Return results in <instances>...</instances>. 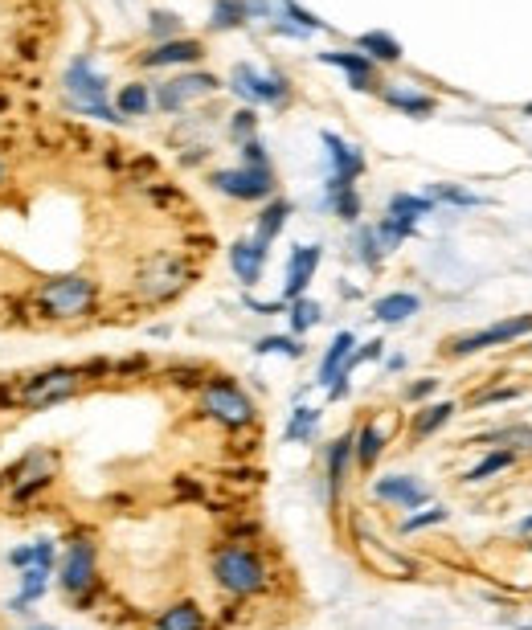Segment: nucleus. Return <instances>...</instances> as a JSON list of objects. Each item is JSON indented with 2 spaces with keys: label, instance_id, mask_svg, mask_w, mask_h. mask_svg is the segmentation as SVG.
Returning a JSON list of instances; mask_svg holds the SVG:
<instances>
[{
  "label": "nucleus",
  "instance_id": "39",
  "mask_svg": "<svg viewBox=\"0 0 532 630\" xmlns=\"http://www.w3.org/2000/svg\"><path fill=\"white\" fill-rule=\"evenodd\" d=\"M357 258H361L369 270H377V266H381L385 250H381V238H377V230H357Z\"/></svg>",
  "mask_w": 532,
  "mask_h": 630
},
{
  "label": "nucleus",
  "instance_id": "6",
  "mask_svg": "<svg viewBox=\"0 0 532 630\" xmlns=\"http://www.w3.org/2000/svg\"><path fill=\"white\" fill-rule=\"evenodd\" d=\"M62 590L78 602V606H86L91 602V594H95V585H99V569H95V545L91 540H74L70 545V553L62 557Z\"/></svg>",
  "mask_w": 532,
  "mask_h": 630
},
{
  "label": "nucleus",
  "instance_id": "47",
  "mask_svg": "<svg viewBox=\"0 0 532 630\" xmlns=\"http://www.w3.org/2000/svg\"><path fill=\"white\" fill-rule=\"evenodd\" d=\"M242 164H246V168H271V164H266V148H262L258 140H246V144H242Z\"/></svg>",
  "mask_w": 532,
  "mask_h": 630
},
{
  "label": "nucleus",
  "instance_id": "53",
  "mask_svg": "<svg viewBox=\"0 0 532 630\" xmlns=\"http://www.w3.org/2000/svg\"><path fill=\"white\" fill-rule=\"evenodd\" d=\"M524 115H528V119H532V103H524Z\"/></svg>",
  "mask_w": 532,
  "mask_h": 630
},
{
  "label": "nucleus",
  "instance_id": "18",
  "mask_svg": "<svg viewBox=\"0 0 532 630\" xmlns=\"http://www.w3.org/2000/svg\"><path fill=\"white\" fill-rule=\"evenodd\" d=\"M230 266H234V275H238V283L242 287H254L258 279H262V266H266V246L254 238H242V242H234L230 246Z\"/></svg>",
  "mask_w": 532,
  "mask_h": 630
},
{
  "label": "nucleus",
  "instance_id": "36",
  "mask_svg": "<svg viewBox=\"0 0 532 630\" xmlns=\"http://www.w3.org/2000/svg\"><path fill=\"white\" fill-rule=\"evenodd\" d=\"M447 520H451V508L430 504V508H422V512H414V516H406V520H402V536L422 532V528H434V524H447Z\"/></svg>",
  "mask_w": 532,
  "mask_h": 630
},
{
  "label": "nucleus",
  "instance_id": "29",
  "mask_svg": "<svg viewBox=\"0 0 532 630\" xmlns=\"http://www.w3.org/2000/svg\"><path fill=\"white\" fill-rule=\"evenodd\" d=\"M287 315H291V332L303 336V332H312V328L324 320V307H320L316 299L303 295V299H291V303H287Z\"/></svg>",
  "mask_w": 532,
  "mask_h": 630
},
{
  "label": "nucleus",
  "instance_id": "14",
  "mask_svg": "<svg viewBox=\"0 0 532 630\" xmlns=\"http://www.w3.org/2000/svg\"><path fill=\"white\" fill-rule=\"evenodd\" d=\"M373 495H377V500H385V504L406 508V512H414V508L430 504V491H426L414 475H385V479H377V483H373Z\"/></svg>",
  "mask_w": 532,
  "mask_h": 630
},
{
  "label": "nucleus",
  "instance_id": "10",
  "mask_svg": "<svg viewBox=\"0 0 532 630\" xmlns=\"http://www.w3.org/2000/svg\"><path fill=\"white\" fill-rule=\"evenodd\" d=\"M520 336H532V315H516V320H500L492 328H479L471 336H459L447 344V356H475L483 348H496V344H512Z\"/></svg>",
  "mask_w": 532,
  "mask_h": 630
},
{
  "label": "nucleus",
  "instance_id": "51",
  "mask_svg": "<svg viewBox=\"0 0 532 630\" xmlns=\"http://www.w3.org/2000/svg\"><path fill=\"white\" fill-rule=\"evenodd\" d=\"M246 13H254V17H271V5H266V0H246Z\"/></svg>",
  "mask_w": 532,
  "mask_h": 630
},
{
  "label": "nucleus",
  "instance_id": "34",
  "mask_svg": "<svg viewBox=\"0 0 532 630\" xmlns=\"http://www.w3.org/2000/svg\"><path fill=\"white\" fill-rule=\"evenodd\" d=\"M483 442H508V450H516V455H532V426H504L483 434Z\"/></svg>",
  "mask_w": 532,
  "mask_h": 630
},
{
  "label": "nucleus",
  "instance_id": "42",
  "mask_svg": "<svg viewBox=\"0 0 532 630\" xmlns=\"http://www.w3.org/2000/svg\"><path fill=\"white\" fill-rule=\"evenodd\" d=\"M168 377H172V385H181V389H197V385H205V381H209L201 365H172V369H168Z\"/></svg>",
  "mask_w": 532,
  "mask_h": 630
},
{
  "label": "nucleus",
  "instance_id": "11",
  "mask_svg": "<svg viewBox=\"0 0 532 630\" xmlns=\"http://www.w3.org/2000/svg\"><path fill=\"white\" fill-rule=\"evenodd\" d=\"M209 90H217V78H213V74H181V78L156 86V107H160V111H181L189 99L209 95Z\"/></svg>",
  "mask_w": 532,
  "mask_h": 630
},
{
  "label": "nucleus",
  "instance_id": "17",
  "mask_svg": "<svg viewBox=\"0 0 532 630\" xmlns=\"http://www.w3.org/2000/svg\"><path fill=\"white\" fill-rule=\"evenodd\" d=\"M320 62L340 66V70L348 74V86H352V90H373V86H377V66H373L365 54H352V50H328V54H320Z\"/></svg>",
  "mask_w": 532,
  "mask_h": 630
},
{
  "label": "nucleus",
  "instance_id": "54",
  "mask_svg": "<svg viewBox=\"0 0 532 630\" xmlns=\"http://www.w3.org/2000/svg\"><path fill=\"white\" fill-rule=\"evenodd\" d=\"M33 630H54V626H33Z\"/></svg>",
  "mask_w": 532,
  "mask_h": 630
},
{
  "label": "nucleus",
  "instance_id": "21",
  "mask_svg": "<svg viewBox=\"0 0 532 630\" xmlns=\"http://www.w3.org/2000/svg\"><path fill=\"white\" fill-rule=\"evenodd\" d=\"M381 99H385L393 111H406V115H414V119H426V115H434V107H438L430 95H418V90H410V86H385Z\"/></svg>",
  "mask_w": 532,
  "mask_h": 630
},
{
  "label": "nucleus",
  "instance_id": "45",
  "mask_svg": "<svg viewBox=\"0 0 532 630\" xmlns=\"http://www.w3.org/2000/svg\"><path fill=\"white\" fill-rule=\"evenodd\" d=\"M283 13H287V17H291V21L299 25V29H307V33H316V29H324V21H320V17H312V13H307V9H299V5H295V0H283Z\"/></svg>",
  "mask_w": 532,
  "mask_h": 630
},
{
  "label": "nucleus",
  "instance_id": "50",
  "mask_svg": "<svg viewBox=\"0 0 532 630\" xmlns=\"http://www.w3.org/2000/svg\"><path fill=\"white\" fill-rule=\"evenodd\" d=\"M9 565H17V569H29V565H33V545H25V549H13V553H9Z\"/></svg>",
  "mask_w": 532,
  "mask_h": 630
},
{
  "label": "nucleus",
  "instance_id": "24",
  "mask_svg": "<svg viewBox=\"0 0 532 630\" xmlns=\"http://www.w3.org/2000/svg\"><path fill=\"white\" fill-rule=\"evenodd\" d=\"M46 590H50V569L46 565L21 569V594L13 598V614H25V606L37 602V598H46Z\"/></svg>",
  "mask_w": 532,
  "mask_h": 630
},
{
  "label": "nucleus",
  "instance_id": "30",
  "mask_svg": "<svg viewBox=\"0 0 532 630\" xmlns=\"http://www.w3.org/2000/svg\"><path fill=\"white\" fill-rule=\"evenodd\" d=\"M516 459H520V455H516V450L500 446V450H492V455H487L483 463H475V467H471V471H467L463 479H467V483H483V479H492V475H500V471L516 467Z\"/></svg>",
  "mask_w": 532,
  "mask_h": 630
},
{
  "label": "nucleus",
  "instance_id": "33",
  "mask_svg": "<svg viewBox=\"0 0 532 630\" xmlns=\"http://www.w3.org/2000/svg\"><path fill=\"white\" fill-rule=\"evenodd\" d=\"M246 21H250L246 0H213V17H209L213 29H238Z\"/></svg>",
  "mask_w": 532,
  "mask_h": 630
},
{
  "label": "nucleus",
  "instance_id": "2",
  "mask_svg": "<svg viewBox=\"0 0 532 630\" xmlns=\"http://www.w3.org/2000/svg\"><path fill=\"white\" fill-rule=\"evenodd\" d=\"M82 381H86L82 365H54V369H41L33 377H21L17 389L0 385V401L5 405L13 401V405H21V410H50V405L70 401L82 389Z\"/></svg>",
  "mask_w": 532,
  "mask_h": 630
},
{
  "label": "nucleus",
  "instance_id": "19",
  "mask_svg": "<svg viewBox=\"0 0 532 630\" xmlns=\"http://www.w3.org/2000/svg\"><path fill=\"white\" fill-rule=\"evenodd\" d=\"M352 348H357V336L352 332H336L332 336V344H328V352H324V360H320V385H332L336 377H348V356H352Z\"/></svg>",
  "mask_w": 532,
  "mask_h": 630
},
{
  "label": "nucleus",
  "instance_id": "25",
  "mask_svg": "<svg viewBox=\"0 0 532 630\" xmlns=\"http://www.w3.org/2000/svg\"><path fill=\"white\" fill-rule=\"evenodd\" d=\"M156 630H205V614L197 602H176L156 618Z\"/></svg>",
  "mask_w": 532,
  "mask_h": 630
},
{
  "label": "nucleus",
  "instance_id": "35",
  "mask_svg": "<svg viewBox=\"0 0 532 630\" xmlns=\"http://www.w3.org/2000/svg\"><path fill=\"white\" fill-rule=\"evenodd\" d=\"M328 205L336 209L340 221H357V217H361V197H357V189H352V185L328 189Z\"/></svg>",
  "mask_w": 532,
  "mask_h": 630
},
{
  "label": "nucleus",
  "instance_id": "52",
  "mask_svg": "<svg viewBox=\"0 0 532 630\" xmlns=\"http://www.w3.org/2000/svg\"><path fill=\"white\" fill-rule=\"evenodd\" d=\"M520 532H524V536H532V516H524V520H520Z\"/></svg>",
  "mask_w": 532,
  "mask_h": 630
},
{
  "label": "nucleus",
  "instance_id": "38",
  "mask_svg": "<svg viewBox=\"0 0 532 630\" xmlns=\"http://www.w3.org/2000/svg\"><path fill=\"white\" fill-rule=\"evenodd\" d=\"M414 234V225H406V221H397V217H385L381 225H377V238H381V250L389 254V250H397L406 238Z\"/></svg>",
  "mask_w": 532,
  "mask_h": 630
},
{
  "label": "nucleus",
  "instance_id": "49",
  "mask_svg": "<svg viewBox=\"0 0 532 630\" xmlns=\"http://www.w3.org/2000/svg\"><path fill=\"white\" fill-rule=\"evenodd\" d=\"M54 557H58L54 540H37V545H33V565H46V569H54Z\"/></svg>",
  "mask_w": 532,
  "mask_h": 630
},
{
  "label": "nucleus",
  "instance_id": "7",
  "mask_svg": "<svg viewBox=\"0 0 532 630\" xmlns=\"http://www.w3.org/2000/svg\"><path fill=\"white\" fill-rule=\"evenodd\" d=\"M209 185L217 193H226L234 201H266L275 193V172L271 168H221L209 176Z\"/></svg>",
  "mask_w": 532,
  "mask_h": 630
},
{
  "label": "nucleus",
  "instance_id": "4",
  "mask_svg": "<svg viewBox=\"0 0 532 630\" xmlns=\"http://www.w3.org/2000/svg\"><path fill=\"white\" fill-rule=\"evenodd\" d=\"M213 577H217V585L226 594H234V598H250V594H262L266 590V565H262V557L254 553V549H246V545H226V549H217L213 553Z\"/></svg>",
  "mask_w": 532,
  "mask_h": 630
},
{
  "label": "nucleus",
  "instance_id": "5",
  "mask_svg": "<svg viewBox=\"0 0 532 630\" xmlns=\"http://www.w3.org/2000/svg\"><path fill=\"white\" fill-rule=\"evenodd\" d=\"M66 99L78 115H95V119H107V123H119L123 115L107 103V78L91 66V58H74L70 70H66Z\"/></svg>",
  "mask_w": 532,
  "mask_h": 630
},
{
  "label": "nucleus",
  "instance_id": "12",
  "mask_svg": "<svg viewBox=\"0 0 532 630\" xmlns=\"http://www.w3.org/2000/svg\"><path fill=\"white\" fill-rule=\"evenodd\" d=\"M205 58V45L197 37H172V41H156L148 54H140V66L160 70V66H193Z\"/></svg>",
  "mask_w": 532,
  "mask_h": 630
},
{
  "label": "nucleus",
  "instance_id": "23",
  "mask_svg": "<svg viewBox=\"0 0 532 630\" xmlns=\"http://www.w3.org/2000/svg\"><path fill=\"white\" fill-rule=\"evenodd\" d=\"M357 50L369 58V62H402V45H397V37H389V33H381V29H369V33H361L357 37Z\"/></svg>",
  "mask_w": 532,
  "mask_h": 630
},
{
  "label": "nucleus",
  "instance_id": "37",
  "mask_svg": "<svg viewBox=\"0 0 532 630\" xmlns=\"http://www.w3.org/2000/svg\"><path fill=\"white\" fill-rule=\"evenodd\" d=\"M430 201H447V205H459V209H479V205H483L479 193H467V189H459V185H434V189H430Z\"/></svg>",
  "mask_w": 532,
  "mask_h": 630
},
{
  "label": "nucleus",
  "instance_id": "22",
  "mask_svg": "<svg viewBox=\"0 0 532 630\" xmlns=\"http://www.w3.org/2000/svg\"><path fill=\"white\" fill-rule=\"evenodd\" d=\"M455 414H459V405H455V401H434V405H422V410L414 414V422H410V434H414V438H430V434H438L442 426H447Z\"/></svg>",
  "mask_w": 532,
  "mask_h": 630
},
{
  "label": "nucleus",
  "instance_id": "9",
  "mask_svg": "<svg viewBox=\"0 0 532 630\" xmlns=\"http://www.w3.org/2000/svg\"><path fill=\"white\" fill-rule=\"evenodd\" d=\"M230 86H234V95H242L246 103H275V107H283V103L291 99V86H287L283 74H258V70L246 66V62L234 66Z\"/></svg>",
  "mask_w": 532,
  "mask_h": 630
},
{
  "label": "nucleus",
  "instance_id": "32",
  "mask_svg": "<svg viewBox=\"0 0 532 630\" xmlns=\"http://www.w3.org/2000/svg\"><path fill=\"white\" fill-rule=\"evenodd\" d=\"M381 450H385V434H381V426H377V422H365V426L357 430V463L369 471V467L381 459Z\"/></svg>",
  "mask_w": 532,
  "mask_h": 630
},
{
  "label": "nucleus",
  "instance_id": "41",
  "mask_svg": "<svg viewBox=\"0 0 532 630\" xmlns=\"http://www.w3.org/2000/svg\"><path fill=\"white\" fill-rule=\"evenodd\" d=\"M254 352H283V356L299 360V356H303V344H299L295 336H262V340L254 344Z\"/></svg>",
  "mask_w": 532,
  "mask_h": 630
},
{
  "label": "nucleus",
  "instance_id": "8",
  "mask_svg": "<svg viewBox=\"0 0 532 630\" xmlns=\"http://www.w3.org/2000/svg\"><path fill=\"white\" fill-rule=\"evenodd\" d=\"M58 471V455L54 450H29V455L9 471V483H13V504H29L37 491H46L50 479Z\"/></svg>",
  "mask_w": 532,
  "mask_h": 630
},
{
  "label": "nucleus",
  "instance_id": "44",
  "mask_svg": "<svg viewBox=\"0 0 532 630\" xmlns=\"http://www.w3.org/2000/svg\"><path fill=\"white\" fill-rule=\"evenodd\" d=\"M524 389L520 385H504V389H487V393H475L471 405H504V401H516Z\"/></svg>",
  "mask_w": 532,
  "mask_h": 630
},
{
  "label": "nucleus",
  "instance_id": "43",
  "mask_svg": "<svg viewBox=\"0 0 532 630\" xmlns=\"http://www.w3.org/2000/svg\"><path fill=\"white\" fill-rule=\"evenodd\" d=\"M254 131H258V115L246 107V111H238L234 119H230V135L238 144H246V140H254Z\"/></svg>",
  "mask_w": 532,
  "mask_h": 630
},
{
  "label": "nucleus",
  "instance_id": "13",
  "mask_svg": "<svg viewBox=\"0 0 532 630\" xmlns=\"http://www.w3.org/2000/svg\"><path fill=\"white\" fill-rule=\"evenodd\" d=\"M320 140H324V148H328V156H332V180H328V189H344V185H352V180H357V176L365 172V156H361V148L344 144L340 135H332V131H324Z\"/></svg>",
  "mask_w": 532,
  "mask_h": 630
},
{
  "label": "nucleus",
  "instance_id": "28",
  "mask_svg": "<svg viewBox=\"0 0 532 630\" xmlns=\"http://www.w3.org/2000/svg\"><path fill=\"white\" fill-rule=\"evenodd\" d=\"M320 410H312V405H299V410L287 418V430H283V438L287 442H312L316 438V430H320Z\"/></svg>",
  "mask_w": 532,
  "mask_h": 630
},
{
  "label": "nucleus",
  "instance_id": "15",
  "mask_svg": "<svg viewBox=\"0 0 532 630\" xmlns=\"http://www.w3.org/2000/svg\"><path fill=\"white\" fill-rule=\"evenodd\" d=\"M357 459V434H340L328 450H324V467H328V504L340 500V491L348 483V467Z\"/></svg>",
  "mask_w": 532,
  "mask_h": 630
},
{
  "label": "nucleus",
  "instance_id": "46",
  "mask_svg": "<svg viewBox=\"0 0 532 630\" xmlns=\"http://www.w3.org/2000/svg\"><path fill=\"white\" fill-rule=\"evenodd\" d=\"M381 352H385V340H369L361 352H352L348 356V377H352V369H357V365H365V360H381Z\"/></svg>",
  "mask_w": 532,
  "mask_h": 630
},
{
  "label": "nucleus",
  "instance_id": "31",
  "mask_svg": "<svg viewBox=\"0 0 532 630\" xmlns=\"http://www.w3.org/2000/svg\"><path fill=\"white\" fill-rule=\"evenodd\" d=\"M434 213V201L430 197H414V193H397L393 201H389V217H397V221H406V225H414L418 217H430Z\"/></svg>",
  "mask_w": 532,
  "mask_h": 630
},
{
  "label": "nucleus",
  "instance_id": "1",
  "mask_svg": "<svg viewBox=\"0 0 532 630\" xmlns=\"http://www.w3.org/2000/svg\"><path fill=\"white\" fill-rule=\"evenodd\" d=\"M58 41V0H0V119L25 115L33 107Z\"/></svg>",
  "mask_w": 532,
  "mask_h": 630
},
{
  "label": "nucleus",
  "instance_id": "16",
  "mask_svg": "<svg viewBox=\"0 0 532 630\" xmlns=\"http://www.w3.org/2000/svg\"><path fill=\"white\" fill-rule=\"evenodd\" d=\"M320 258H324L320 246H295V250H291L287 283H283V299H287V303H291V299H303V291H307V283H312Z\"/></svg>",
  "mask_w": 532,
  "mask_h": 630
},
{
  "label": "nucleus",
  "instance_id": "48",
  "mask_svg": "<svg viewBox=\"0 0 532 630\" xmlns=\"http://www.w3.org/2000/svg\"><path fill=\"white\" fill-rule=\"evenodd\" d=\"M430 393H438V377H422V381L406 385V401H426Z\"/></svg>",
  "mask_w": 532,
  "mask_h": 630
},
{
  "label": "nucleus",
  "instance_id": "55",
  "mask_svg": "<svg viewBox=\"0 0 532 630\" xmlns=\"http://www.w3.org/2000/svg\"><path fill=\"white\" fill-rule=\"evenodd\" d=\"M528 549H532V540H528Z\"/></svg>",
  "mask_w": 532,
  "mask_h": 630
},
{
  "label": "nucleus",
  "instance_id": "26",
  "mask_svg": "<svg viewBox=\"0 0 532 630\" xmlns=\"http://www.w3.org/2000/svg\"><path fill=\"white\" fill-rule=\"evenodd\" d=\"M287 217H291V201H283V197H275L271 205H266L262 213H258V242L262 246H271L279 234H283V225H287Z\"/></svg>",
  "mask_w": 532,
  "mask_h": 630
},
{
  "label": "nucleus",
  "instance_id": "20",
  "mask_svg": "<svg viewBox=\"0 0 532 630\" xmlns=\"http://www.w3.org/2000/svg\"><path fill=\"white\" fill-rule=\"evenodd\" d=\"M418 311H422V299H418V295L393 291V295H381V299L373 303V320H381V324H406L410 315H418Z\"/></svg>",
  "mask_w": 532,
  "mask_h": 630
},
{
  "label": "nucleus",
  "instance_id": "27",
  "mask_svg": "<svg viewBox=\"0 0 532 630\" xmlns=\"http://www.w3.org/2000/svg\"><path fill=\"white\" fill-rule=\"evenodd\" d=\"M115 111H119V115H131V119L148 115V111H152V95H148V86H144V82H127V86H119Z\"/></svg>",
  "mask_w": 532,
  "mask_h": 630
},
{
  "label": "nucleus",
  "instance_id": "40",
  "mask_svg": "<svg viewBox=\"0 0 532 630\" xmlns=\"http://www.w3.org/2000/svg\"><path fill=\"white\" fill-rule=\"evenodd\" d=\"M148 29H152L156 41H172V37H181V17L168 13V9H156V13L148 17Z\"/></svg>",
  "mask_w": 532,
  "mask_h": 630
},
{
  "label": "nucleus",
  "instance_id": "3",
  "mask_svg": "<svg viewBox=\"0 0 532 630\" xmlns=\"http://www.w3.org/2000/svg\"><path fill=\"white\" fill-rule=\"evenodd\" d=\"M201 414L213 418L217 426H226V430H246V426L258 422L250 393L234 377H209L201 385Z\"/></svg>",
  "mask_w": 532,
  "mask_h": 630
}]
</instances>
